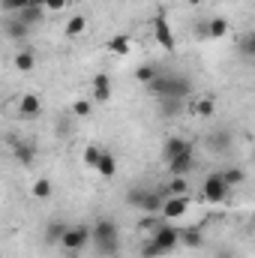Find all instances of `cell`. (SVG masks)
<instances>
[{"label":"cell","instance_id":"obj_1","mask_svg":"<svg viewBox=\"0 0 255 258\" xmlns=\"http://www.w3.org/2000/svg\"><path fill=\"white\" fill-rule=\"evenodd\" d=\"M147 90L162 102V99H177L183 102L192 93V78L183 75V72H171V69H156L153 81L147 84Z\"/></svg>","mask_w":255,"mask_h":258},{"label":"cell","instance_id":"obj_2","mask_svg":"<svg viewBox=\"0 0 255 258\" xmlns=\"http://www.w3.org/2000/svg\"><path fill=\"white\" fill-rule=\"evenodd\" d=\"M120 243H123L120 240V225L114 219L102 216V219H96L90 225V246L99 258H117L120 255Z\"/></svg>","mask_w":255,"mask_h":258},{"label":"cell","instance_id":"obj_3","mask_svg":"<svg viewBox=\"0 0 255 258\" xmlns=\"http://www.w3.org/2000/svg\"><path fill=\"white\" fill-rule=\"evenodd\" d=\"M177 246H180V228H174L171 222L162 219V222L153 228L150 243L144 246V258H165V255H171Z\"/></svg>","mask_w":255,"mask_h":258},{"label":"cell","instance_id":"obj_4","mask_svg":"<svg viewBox=\"0 0 255 258\" xmlns=\"http://www.w3.org/2000/svg\"><path fill=\"white\" fill-rule=\"evenodd\" d=\"M165 198H168L165 186H129L126 189L129 207H138L141 213H150V216H159V207Z\"/></svg>","mask_w":255,"mask_h":258},{"label":"cell","instance_id":"obj_5","mask_svg":"<svg viewBox=\"0 0 255 258\" xmlns=\"http://www.w3.org/2000/svg\"><path fill=\"white\" fill-rule=\"evenodd\" d=\"M87 243H90V225L87 222H78V225H66L63 237H60V249L69 252V255H75V252H81V249H87Z\"/></svg>","mask_w":255,"mask_h":258},{"label":"cell","instance_id":"obj_6","mask_svg":"<svg viewBox=\"0 0 255 258\" xmlns=\"http://www.w3.org/2000/svg\"><path fill=\"white\" fill-rule=\"evenodd\" d=\"M228 195H231V186L222 180L219 171H213V174L204 177V183H201V198H204L207 204H222Z\"/></svg>","mask_w":255,"mask_h":258},{"label":"cell","instance_id":"obj_7","mask_svg":"<svg viewBox=\"0 0 255 258\" xmlns=\"http://www.w3.org/2000/svg\"><path fill=\"white\" fill-rule=\"evenodd\" d=\"M189 195H168L165 201H162V207H159V219H165V222H174V219H183L186 213H189Z\"/></svg>","mask_w":255,"mask_h":258},{"label":"cell","instance_id":"obj_8","mask_svg":"<svg viewBox=\"0 0 255 258\" xmlns=\"http://www.w3.org/2000/svg\"><path fill=\"white\" fill-rule=\"evenodd\" d=\"M153 39H156V42H159V48H162V51H168V54L177 48L174 33H171V24H168V18H165L162 12L153 18Z\"/></svg>","mask_w":255,"mask_h":258},{"label":"cell","instance_id":"obj_9","mask_svg":"<svg viewBox=\"0 0 255 258\" xmlns=\"http://www.w3.org/2000/svg\"><path fill=\"white\" fill-rule=\"evenodd\" d=\"M204 144H207V150H210V153H216V156L228 153V150H231V129H225V126L210 129V132H207V138H204Z\"/></svg>","mask_w":255,"mask_h":258},{"label":"cell","instance_id":"obj_10","mask_svg":"<svg viewBox=\"0 0 255 258\" xmlns=\"http://www.w3.org/2000/svg\"><path fill=\"white\" fill-rule=\"evenodd\" d=\"M165 165H168V174L171 177H189V171L195 168V150H186V153L168 159Z\"/></svg>","mask_w":255,"mask_h":258},{"label":"cell","instance_id":"obj_11","mask_svg":"<svg viewBox=\"0 0 255 258\" xmlns=\"http://www.w3.org/2000/svg\"><path fill=\"white\" fill-rule=\"evenodd\" d=\"M186 150H195V144H192L189 138L171 135V138H165V144H162V159L168 162V159H174V156H180V153H186Z\"/></svg>","mask_w":255,"mask_h":258},{"label":"cell","instance_id":"obj_12","mask_svg":"<svg viewBox=\"0 0 255 258\" xmlns=\"http://www.w3.org/2000/svg\"><path fill=\"white\" fill-rule=\"evenodd\" d=\"M66 219H60V216H51L48 222H45V234H42V240H45V246H57L60 243V237H63L66 231Z\"/></svg>","mask_w":255,"mask_h":258},{"label":"cell","instance_id":"obj_13","mask_svg":"<svg viewBox=\"0 0 255 258\" xmlns=\"http://www.w3.org/2000/svg\"><path fill=\"white\" fill-rule=\"evenodd\" d=\"M12 156L21 165H30L36 159V144L33 141H24V138H12Z\"/></svg>","mask_w":255,"mask_h":258},{"label":"cell","instance_id":"obj_14","mask_svg":"<svg viewBox=\"0 0 255 258\" xmlns=\"http://www.w3.org/2000/svg\"><path fill=\"white\" fill-rule=\"evenodd\" d=\"M204 243H207V237H204V231H201L198 225L180 228V246H183V249H201Z\"/></svg>","mask_w":255,"mask_h":258},{"label":"cell","instance_id":"obj_15","mask_svg":"<svg viewBox=\"0 0 255 258\" xmlns=\"http://www.w3.org/2000/svg\"><path fill=\"white\" fill-rule=\"evenodd\" d=\"M90 84H93V102H108L111 99V78L105 72H96Z\"/></svg>","mask_w":255,"mask_h":258},{"label":"cell","instance_id":"obj_16","mask_svg":"<svg viewBox=\"0 0 255 258\" xmlns=\"http://www.w3.org/2000/svg\"><path fill=\"white\" fill-rule=\"evenodd\" d=\"M102 180H111L114 174H117V159H114V153L111 150H102L99 153V162H96V168H93Z\"/></svg>","mask_w":255,"mask_h":258},{"label":"cell","instance_id":"obj_17","mask_svg":"<svg viewBox=\"0 0 255 258\" xmlns=\"http://www.w3.org/2000/svg\"><path fill=\"white\" fill-rule=\"evenodd\" d=\"M15 18H18L24 27L33 30V27H39V24L45 21V9H39V6H24L21 12H15Z\"/></svg>","mask_w":255,"mask_h":258},{"label":"cell","instance_id":"obj_18","mask_svg":"<svg viewBox=\"0 0 255 258\" xmlns=\"http://www.w3.org/2000/svg\"><path fill=\"white\" fill-rule=\"evenodd\" d=\"M18 111H21V117H39L42 99H39L36 93H24V96L18 99Z\"/></svg>","mask_w":255,"mask_h":258},{"label":"cell","instance_id":"obj_19","mask_svg":"<svg viewBox=\"0 0 255 258\" xmlns=\"http://www.w3.org/2000/svg\"><path fill=\"white\" fill-rule=\"evenodd\" d=\"M225 33H228V21H225V18L216 15V18H207V21H204V36H207V39H222Z\"/></svg>","mask_w":255,"mask_h":258},{"label":"cell","instance_id":"obj_20","mask_svg":"<svg viewBox=\"0 0 255 258\" xmlns=\"http://www.w3.org/2000/svg\"><path fill=\"white\" fill-rule=\"evenodd\" d=\"M129 48H132L129 33H117V36H111V39H108V51H111L114 57H126Z\"/></svg>","mask_w":255,"mask_h":258},{"label":"cell","instance_id":"obj_21","mask_svg":"<svg viewBox=\"0 0 255 258\" xmlns=\"http://www.w3.org/2000/svg\"><path fill=\"white\" fill-rule=\"evenodd\" d=\"M84 30H87V18H84V15H72L63 27V36L66 39H78Z\"/></svg>","mask_w":255,"mask_h":258},{"label":"cell","instance_id":"obj_22","mask_svg":"<svg viewBox=\"0 0 255 258\" xmlns=\"http://www.w3.org/2000/svg\"><path fill=\"white\" fill-rule=\"evenodd\" d=\"M3 30H6V36H9V39H15V42H21V39H27V36H30V27H24L15 15L6 21V27H3Z\"/></svg>","mask_w":255,"mask_h":258},{"label":"cell","instance_id":"obj_23","mask_svg":"<svg viewBox=\"0 0 255 258\" xmlns=\"http://www.w3.org/2000/svg\"><path fill=\"white\" fill-rule=\"evenodd\" d=\"M12 63H15L18 72H33V69H36V54H33L30 48H24V51H18V54H15V60H12Z\"/></svg>","mask_w":255,"mask_h":258},{"label":"cell","instance_id":"obj_24","mask_svg":"<svg viewBox=\"0 0 255 258\" xmlns=\"http://www.w3.org/2000/svg\"><path fill=\"white\" fill-rule=\"evenodd\" d=\"M222 174V180L228 183V186H240L243 180H246V171L240 168V165H231V168H225V171H219Z\"/></svg>","mask_w":255,"mask_h":258},{"label":"cell","instance_id":"obj_25","mask_svg":"<svg viewBox=\"0 0 255 258\" xmlns=\"http://www.w3.org/2000/svg\"><path fill=\"white\" fill-rule=\"evenodd\" d=\"M30 192H33V198H39V201L51 198V180H48V177H36L33 186H30Z\"/></svg>","mask_w":255,"mask_h":258},{"label":"cell","instance_id":"obj_26","mask_svg":"<svg viewBox=\"0 0 255 258\" xmlns=\"http://www.w3.org/2000/svg\"><path fill=\"white\" fill-rule=\"evenodd\" d=\"M240 57H243V63H252V57H255V33H243V39H240Z\"/></svg>","mask_w":255,"mask_h":258},{"label":"cell","instance_id":"obj_27","mask_svg":"<svg viewBox=\"0 0 255 258\" xmlns=\"http://www.w3.org/2000/svg\"><path fill=\"white\" fill-rule=\"evenodd\" d=\"M165 192L168 195H189V183H186V177H171V180L165 183Z\"/></svg>","mask_w":255,"mask_h":258},{"label":"cell","instance_id":"obj_28","mask_svg":"<svg viewBox=\"0 0 255 258\" xmlns=\"http://www.w3.org/2000/svg\"><path fill=\"white\" fill-rule=\"evenodd\" d=\"M156 69H159L156 63H144V66H138V69H135V81H141V84L147 87V84L153 81V75H156Z\"/></svg>","mask_w":255,"mask_h":258},{"label":"cell","instance_id":"obj_29","mask_svg":"<svg viewBox=\"0 0 255 258\" xmlns=\"http://www.w3.org/2000/svg\"><path fill=\"white\" fill-rule=\"evenodd\" d=\"M180 111H183V102H177V99H162V105H159V114L162 117H174Z\"/></svg>","mask_w":255,"mask_h":258},{"label":"cell","instance_id":"obj_30","mask_svg":"<svg viewBox=\"0 0 255 258\" xmlns=\"http://www.w3.org/2000/svg\"><path fill=\"white\" fill-rule=\"evenodd\" d=\"M99 153H102V147H96V144H87L84 147V168H96V162H99Z\"/></svg>","mask_w":255,"mask_h":258},{"label":"cell","instance_id":"obj_31","mask_svg":"<svg viewBox=\"0 0 255 258\" xmlns=\"http://www.w3.org/2000/svg\"><path fill=\"white\" fill-rule=\"evenodd\" d=\"M90 111H93V102L90 99H75L72 102V114L75 117H90Z\"/></svg>","mask_w":255,"mask_h":258},{"label":"cell","instance_id":"obj_32","mask_svg":"<svg viewBox=\"0 0 255 258\" xmlns=\"http://www.w3.org/2000/svg\"><path fill=\"white\" fill-rule=\"evenodd\" d=\"M24 6H30V0H0V9H3L6 15H15V12H21Z\"/></svg>","mask_w":255,"mask_h":258},{"label":"cell","instance_id":"obj_33","mask_svg":"<svg viewBox=\"0 0 255 258\" xmlns=\"http://www.w3.org/2000/svg\"><path fill=\"white\" fill-rule=\"evenodd\" d=\"M195 114H198V117H210V114H213V99H201V102L195 105Z\"/></svg>","mask_w":255,"mask_h":258},{"label":"cell","instance_id":"obj_34","mask_svg":"<svg viewBox=\"0 0 255 258\" xmlns=\"http://www.w3.org/2000/svg\"><path fill=\"white\" fill-rule=\"evenodd\" d=\"M54 132H57L60 138H69V135H72L75 129H72V123H69V120H63V117H60V120H57V129H54Z\"/></svg>","mask_w":255,"mask_h":258},{"label":"cell","instance_id":"obj_35","mask_svg":"<svg viewBox=\"0 0 255 258\" xmlns=\"http://www.w3.org/2000/svg\"><path fill=\"white\" fill-rule=\"evenodd\" d=\"M66 3L69 0H45V12H60V9H66Z\"/></svg>","mask_w":255,"mask_h":258},{"label":"cell","instance_id":"obj_36","mask_svg":"<svg viewBox=\"0 0 255 258\" xmlns=\"http://www.w3.org/2000/svg\"><path fill=\"white\" fill-rule=\"evenodd\" d=\"M216 258H237V255H234L231 246H219V249H216Z\"/></svg>","mask_w":255,"mask_h":258},{"label":"cell","instance_id":"obj_37","mask_svg":"<svg viewBox=\"0 0 255 258\" xmlns=\"http://www.w3.org/2000/svg\"><path fill=\"white\" fill-rule=\"evenodd\" d=\"M30 6H39V9H45V0H30Z\"/></svg>","mask_w":255,"mask_h":258},{"label":"cell","instance_id":"obj_38","mask_svg":"<svg viewBox=\"0 0 255 258\" xmlns=\"http://www.w3.org/2000/svg\"><path fill=\"white\" fill-rule=\"evenodd\" d=\"M186 3H189V6H198V3H204V0H186Z\"/></svg>","mask_w":255,"mask_h":258}]
</instances>
